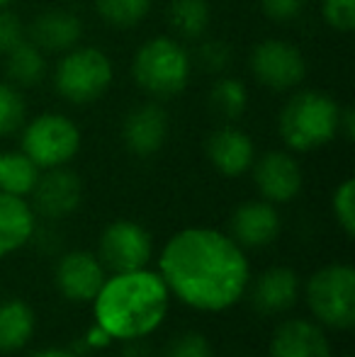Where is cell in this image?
Masks as SVG:
<instances>
[{
	"mask_svg": "<svg viewBox=\"0 0 355 357\" xmlns=\"http://www.w3.org/2000/svg\"><path fill=\"white\" fill-rule=\"evenodd\" d=\"M161 278L168 291L197 311H227L251 280L243 248L214 229H183L163 245Z\"/></svg>",
	"mask_w": 355,
	"mask_h": 357,
	"instance_id": "obj_1",
	"label": "cell"
},
{
	"mask_svg": "<svg viewBox=\"0 0 355 357\" xmlns=\"http://www.w3.org/2000/svg\"><path fill=\"white\" fill-rule=\"evenodd\" d=\"M168 296L171 291L158 273L146 268L117 273L105 280L93 299L95 326L117 340L146 338L166 319Z\"/></svg>",
	"mask_w": 355,
	"mask_h": 357,
	"instance_id": "obj_2",
	"label": "cell"
},
{
	"mask_svg": "<svg viewBox=\"0 0 355 357\" xmlns=\"http://www.w3.org/2000/svg\"><path fill=\"white\" fill-rule=\"evenodd\" d=\"M341 105L322 90H297L278 114V134L289 151L309 153L338 137Z\"/></svg>",
	"mask_w": 355,
	"mask_h": 357,
	"instance_id": "obj_3",
	"label": "cell"
},
{
	"mask_svg": "<svg viewBox=\"0 0 355 357\" xmlns=\"http://www.w3.org/2000/svg\"><path fill=\"white\" fill-rule=\"evenodd\" d=\"M192 75V54L180 39L158 34L132 56V78L153 100H171L183 93Z\"/></svg>",
	"mask_w": 355,
	"mask_h": 357,
	"instance_id": "obj_4",
	"label": "cell"
},
{
	"mask_svg": "<svg viewBox=\"0 0 355 357\" xmlns=\"http://www.w3.org/2000/svg\"><path fill=\"white\" fill-rule=\"evenodd\" d=\"M114 80L112 59L98 47H78L61 54L54 68V90L68 105H93Z\"/></svg>",
	"mask_w": 355,
	"mask_h": 357,
	"instance_id": "obj_5",
	"label": "cell"
},
{
	"mask_svg": "<svg viewBox=\"0 0 355 357\" xmlns=\"http://www.w3.org/2000/svg\"><path fill=\"white\" fill-rule=\"evenodd\" d=\"M22 153L29 155L42 170L68 165L81 151V129L61 112H44L24 122L20 129Z\"/></svg>",
	"mask_w": 355,
	"mask_h": 357,
	"instance_id": "obj_6",
	"label": "cell"
},
{
	"mask_svg": "<svg viewBox=\"0 0 355 357\" xmlns=\"http://www.w3.org/2000/svg\"><path fill=\"white\" fill-rule=\"evenodd\" d=\"M309 311L319 324L348 331L355 324V270L351 265H326L307 284Z\"/></svg>",
	"mask_w": 355,
	"mask_h": 357,
	"instance_id": "obj_7",
	"label": "cell"
},
{
	"mask_svg": "<svg viewBox=\"0 0 355 357\" xmlns=\"http://www.w3.org/2000/svg\"><path fill=\"white\" fill-rule=\"evenodd\" d=\"M248 68L253 78L268 90L287 93L304 83L307 78V59L297 44L287 39L268 37L251 49Z\"/></svg>",
	"mask_w": 355,
	"mask_h": 357,
	"instance_id": "obj_8",
	"label": "cell"
},
{
	"mask_svg": "<svg viewBox=\"0 0 355 357\" xmlns=\"http://www.w3.org/2000/svg\"><path fill=\"white\" fill-rule=\"evenodd\" d=\"M153 241L142 224L129 219H119L105 226L98 243V260L105 270L117 273H134L144 270L151 260Z\"/></svg>",
	"mask_w": 355,
	"mask_h": 357,
	"instance_id": "obj_9",
	"label": "cell"
},
{
	"mask_svg": "<svg viewBox=\"0 0 355 357\" xmlns=\"http://www.w3.org/2000/svg\"><path fill=\"white\" fill-rule=\"evenodd\" d=\"M253 183L270 204H287L302 192V165L289 151H268L253 160Z\"/></svg>",
	"mask_w": 355,
	"mask_h": 357,
	"instance_id": "obj_10",
	"label": "cell"
},
{
	"mask_svg": "<svg viewBox=\"0 0 355 357\" xmlns=\"http://www.w3.org/2000/svg\"><path fill=\"white\" fill-rule=\"evenodd\" d=\"M32 209L44 219H66L81 207L83 183L66 165L47 168L32 190Z\"/></svg>",
	"mask_w": 355,
	"mask_h": 357,
	"instance_id": "obj_11",
	"label": "cell"
},
{
	"mask_svg": "<svg viewBox=\"0 0 355 357\" xmlns=\"http://www.w3.org/2000/svg\"><path fill=\"white\" fill-rule=\"evenodd\" d=\"M171 132V119L161 102H139L127 112L122 122V142L129 153L139 158L158 153Z\"/></svg>",
	"mask_w": 355,
	"mask_h": 357,
	"instance_id": "obj_12",
	"label": "cell"
},
{
	"mask_svg": "<svg viewBox=\"0 0 355 357\" xmlns=\"http://www.w3.org/2000/svg\"><path fill=\"white\" fill-rule=\"evenodd\" d=\"M204 151H207V158L212 163V168L217 173L227 175V178L243 175L246 170H251L253 160H256L253 139L232 122L224 124V127H217L209 134Z\"/></svg>",
	"mask_w": 355,
	"mask_h": 357,
	"instance_id": "obj_13",
	"label": "cell"
},
{
	"mask_svg": "<svg viewBox=\"0 0 355 357\" xmlns=\"http://www.w3.org/2000/svg\"><path fill=\"white\" fill-rule=\"evenodd\" d=\"M56 289L71 301H93L105 282V268L86 250H71L56 265Z\"/></svg>",
	"mask_w": 355,
	"mask_h": 357,
	"instance_id": "obj_14",
	"label": "cell"
},
{
	"mask_svg": "<svg viewBox=\"0 0 355 357\" xmlns=\"http://www.w3.org/2000/svg\"><path fill=\"white\" fill-rule=\"evenodd\" d=\"M229 231L241 248H266L280 234V214L266 199H251L234 209Z\"/></svg>",
	"mask_w": 355,
	"mask_h": 357,
	"instance_id": "obj_15",
	"label": "cell"
},
{
	"mask_svg": "<svg viewBox=\"0 0 355 357\" xmlns=\"http://www.w3.org/2000/svg\"><path fill=\"white\" fill-rule=\"evenodd\" d=\"M268 357H331V345L319 324L289 319L275 328Z\"/></svg>",
	"mask_w": 355,
	"mask_h": 357,
	"instance_id": "obj_16",
	"label": "cell"
},
{
	"mask_svg": "<svg viewBox=\"0 0 355 357\" xmlns=\"http://www.w3.org/2000/svg\"><path fill=\"white\" fill-rule=\"evenodd\" d=\"M29 42L37 44L42 52L63 54L78 47L83 39V22L76 13L63 8L44 10L32 20L29 27Z\"/></svg>",
	"mask_w": 355,
	"mask_h": 357,
	"instance_id": "obj_17",
	"label": "cell"
},
{
	"mask_svg": "<svg viewBox=\"0 0 355 357\" xmlns=\"http://www.w3.org/2000/svg\"><path fill=\"white\" fill-rule=\"evenodd\" d=\"M299 296V278L294 270L285 265H275L266 270L253 284V306L261 314L275 316L285 314L297 304Z\"/></svg>",
	"mask_w": 355,
	"mask_h": 357,
	"instance_id": "obj_18",
	"label": "cell"
},
{
	"mask_svg": "<svg viewBox=\"0 0 355 357\" xmlns=\"http://www.w3.org/2000/svg\"><path fill=\"white\" fill-rule=\"evenodd\" d=\"M34 229H37V214L32 204L24 202V197L0 192V258L29 243Z\"/></svg>",
	"mask_w": 355,
	"mask_h": 357,
	"instance_id": "obj_19",
	"label": "cell"
},
{
	"mask_svg": "<svg viewBox=\"0 0 355 357\" xmlns=\"http://www.w3.org/2000/svg\"><path fill=\"white\" fill-rule=\"evenodd\" d=\"M34 333V314L22 299L0 301V353H17Z\"/></svg>",
	"mask_w": 355,
	"mask_h": 357,
	"instance_id": "obj_20",
	"label": "cell"
},
{
	"mask_svg": "<svg viewBox=\"0 0 355 357\" xmlns=\"http://www.w3.org/2000/svg\"><path fill=\"white\" fill-rule=\"evenodd\" d=\"M212 22V10L207 0H171L168 5V24L173 37L180 42H199Z\"/></svg>",
	"mask_w": 355,
	"mask_h": 357,
	"instance_id": "obj_21",
	"label": "cell"
},
{
	"mask_svg": "<svg viewBox=\"0 0 355 357\" xmlns=\"http://www.w3.org/2000/svg\"><path fill=\"white\" fill-rule=\"evenodd\" d=\"M5 71L13 85L22 88H34L44 80L47 75V59L44 52L32 42H20L13 52L5 54Z\"/></svg>",
	"mask_w": 355,
	"mask_h": 357,
	"instance_id": "obj_22",
	"label": "cell"
},
{
	"mask_svg": "<svg viewBox=\"0 0 355 357\" xmlns=\"http://www.w3.org/2000/svg\"><path fill=\"white\" fill-rule=\"evenodd\" d=\"M42 168L22 151H8L0 153V192L27 197L37 185Z\"/></svg>",
	"mask_w": 355,
	"mask_h": 357,
	"instance_id": "obj_23",
	"label": "cell"
},
{
	"mask_svg": "<svg viewBox=\"0 0 355 357\" xmlns=\"http://www.w3.org/2000/svg\"><path fill=\"white\" fill-rule=\"evenodd\" d=\"M209 109L217 117L227 119V122H236L239 117H243L248 107V88L243 85V80L224 75V78L214 80L207 95Z\"/></svg>",
	"mask_w": 355,
	"mask_h": 357,
	"instance_id": "obj_24",
	"label": "cell"
},
{
	"mask_svg": "<svg viewBox=\"0 0 355 357\" xmlns=\"http://www.w3.org/2000/svg\"><path fill=\"white\" fill-rule=\"evenodd\" d=\"M153 0H95V13L114 29H134L149 17Z\"/></svg>",
	"mask_w": 355,
	"mask_h": 357,
	"instance_id": "obj_25",
	"label": "cell"
},
{
	"mask_svg": "<svg viewBox=\"0 0 355 357\" xmlns=\"http://www.w3.org/2000/svg\"><path fill=\"white\" fill-rule=\"evenodd\" d=\"M27 102L22 90L10 80H0V137H13L24 127Z\"/></svg>",
	"mask_w": 355,
	"mask_h": 357,
	"instance_id": "obj_26",
	"label": "cell"
},
{
	"mask_svg": "<svg viewBox=\"0 0 355 357\" xmlns=\"http://www.w3.org/2000/svg\"><path fill=\"white\" fill-rule=\"evenodd\" d=\"M333 216H336L338 226L343 229V234L348 238H353L355 234V183L353 178H346L333 192Z\"/></svg>",
	"mask_w": 355,
	"mask_h": 357,
	"instance_id": "obj_27",
	"label": "cell"
},
{
	"mask_svg": "<svg viewBox=\"0 0 355 357\" xmlns=\"http://www.w3.org/2000/svg\"><path fill=\"white\" fill-rule=\"evenodd\" d=\"M197 63L209 73H222L232 63V47L224 39H204L199 42L197 52H195Z\"/></svg>",
	"mask_w": 355,
	"mask_h": 357,
	"instance_id": "obj_28",
	"label": "cell"
},
{
	"mask_svg": "<svg viewBox=\"0 0 355 357\" xmlns=\"http://www.w3.org/2000/svg\"><path fill=\"white\" fill-rule=\"evenodd\" d=\"M322 17L336 32H353L355 0H322Z\"/></svg>",
	"mask_w": 355,
	"mask_h": 357,
	"instance_id": "obj_29",
	"label": "cell"
},
{
	"mask_svg": "<svg viewBox=\"0 0 355 357\" xmlns=\"http://www.w3.org/2000/svg\"><path fill=\"white\" fill-rule=\"evenodd\" d=\"M163 357H212V348L202 333H183L168 343Z\"/></svg>",
	"mask_w": 355,
	"mask_h": 357,
	"instance_id": "obj_30",
	"label": "cell"
},
{
	"mask_svg": "<svg viewBox=\"0 0 355 357\" xmlns=\"http://www.w3.org/2000/svg\"><path fill=\"white\" fill-rule=\"evenodd\" d=\"M24 42V22L10 8H0V56Z\"/></svg>",
	"mask_w": 355,
	"mask_h": 357,
	"instance_id": "obj_31",
	"label": "cell"
},
{
	"mask_svg": "<svg viewBox=\"0 0 355 357\" xmlns=\"http://www.w3.org/2000/svg\"><path fill=\"white\" fill-rule=\"evenodd\" d=\"M258 3H261V10L268 20L285 24L297 20L304 13L309 0H258Z\"/></svg>",
	"mask_w": 355,
	"mask_h": 357,
	"instance_id": "obj_32",
	"label": "cell"
},
{
	"mask_svg": "<svg viewBox=\"0 0 355 357\" xmlns=\"http://www.w3.org/2000/svg\"><path fill=\"white\" fill-rule=\"evenodd\" d=\"M124 348L119 357H156L153 350L149 348V343H144V338H134V340H124Z\"/></svg>",
	"mask_w": 355,
	"mask_h": 357,
	"instance_id": "obj_33",
	"label": "cell"
},
{
	"mask_svg": "<svg viewBox=\"0 0 355 357\" xmlns=\"http://www.w3.org/2000/svg\"><path fill=\"white\" fill-rule=\"evenodd\" d=\"M338 134H341L346 142L355 139V114L351 107H341V117H338Z\"/></svg>",
	"mask_w": 355,
	"mask_h": 357,
	"instance_id": "obj_34",
	"label": "cell"
},
{
	"mask_svg": "<svg viewBox=\"0 0 355 357\" xmlns=\"http://www.w3.org/2000/svg\"><path fill=\"white\" fill-rule=\"evenodd\" d=\"M109 340H112V338H109V335L105 333V331L100 328V326H95V328L86 335V343H88V345H93V348H100V345H107Z\"/></svg>",
	"mask_w": 355,
	"mask_h": 357,
	"instance_id": "obj_35",
	"label": "cell"
},
{
	"mask_svg": "<svg viewBox=\"0 0 355 357\" xmlns=\"http://www.w3.org/2000/svg\"><path fill=\"white\" fill-rule=\"evenodd\" d=\"M32 357H78V355H76V353H71V350L52 348V350H39V353H34Z\"/></svg>",
	"mask_w": 355,
	"mask_h": 357,
	"instance_id": "obj_36",
	"label": "cell"
},
{
	"mask_svg": "<svg viewBox=\"0 0 355 357\" xmlns=\"http://www.w3.org/2000/svg\"><path fill=\"white\" fill-rule=\"evenodd\" d=\"M13 3H15V0H0V8H10Z\"/></svg>",
	"mask_w": 355,
	"mask_h": 357,
	"instance_id": "obj_37",
	"label": "cell"
},
{
	"mask_svg": "<svg viewBox=\"0 0 355 357\" xmlns=\"http://www.w3.org/2000/svg\"><path fill=\"white\" fill-rule=\"evenodd\" d=\"M0 153H3V151H0Z\"/></svg>",
	"mask_w": 355,
	"mask_h": 357,
	"instance_id": "obj_38",
	"label": "cell"
}]
</instances>
